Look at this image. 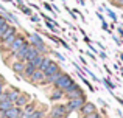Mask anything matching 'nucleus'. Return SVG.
<instances>
[{
	"instance_id": "79ce46f5",
	"label": "nucleus",
	"mask_w": 123,
	"mask_h": 118,
	"mask_svg": "<svg viewBox=\"0 0 123 118\" xmlns=\"http://www.w3.org/2000/svg\"><path fill=\"white\" fill-rule=\"evenodd\" d=\"M103 68L106 70V73H108L109 76H112V72H111V68H109V65H105V67H103Z\"/></svg>"
},
{
	"instance_id": "603ef678",
	"label": "nucleus",
	"mask_w": 123,
	"mask_h": 118,
	"mask_svg": "<svg viewBox=\"0 0 123 118\" xmlns=\"http://www.w3.org/2000/svg\"><path fill=\"white\" fill-rule=\"evenodd\" d=\"M122 78H123V72H122Z\"/></svg>"
},
{
	"instance_id": "f8f14e48",
	"label": "nucleus",
	"mask_w": 123,
	"mask_h": 118,
	"mask_svg": "<svg viewBox=\"0 0 123 118\" xmlns=\"http://www.w3.org/2000/svg\"><path fill=\"white\" fill-rule=\"evenodd\" d=\"M28 45H30V42H27L25 45H22L12 56H14L17 61H22V62H25V56H27V51H28Z\"/></svg>"
},
{
	"instance_id": "c756f323",
	"label": "nucleus",
	"mask_w": 123,
	"mask_h": 118,
	"mask_svg": "<svg viewBox=\"0 0 123 118\" xmlns=\"http://www.w3.org/2000/svg\"><path fill=\"white\" fill-rule=\"evenodd\" d=\"M39 20H41V16L39 14H31L30 16V22H33V23H37Z\"/></svg>"
},
{
	"instance_id": "58836bf2",
	"label": "nucleus",
	"mask_w": 123,
	"mask_h": 118,
	"mask_svg": "<svg viewBox=\"0 0 123 118\" xmlns=\"http://www.w3.org/2000/svg\"><path fill=\"white\" fill-rule=\"evenodd\" d=\"M97 103H98V104H101L103 107H108V103H106L105 100H101V98H98V100H97Z\"/></svg>"
},
{
	"instance_id": "49530a36",
	"label": "nucleus",
	"mask_w": 123,
	"mask_h": 118,
	"mask_svg": "<svg viewBox=\"0 0 123 118\" xmlns=\"http://www.w3.org/2000/svg\"><path fill=\"white\" fill-rule=\"evenodd\" d=\"M76 2H78L81 6H86V0H76Z\"/></svg>"
},
{
	"instance_id": "473e14b6",
	"label": "nucleus",
	"mask_w": 123,
	"mask_h": 118,
	"mask_svg": "<svg viewBox=\"0 0 123 118\" xmlns=\"http://www.w3.org/2000/svg\"><path fill=\"white\" fill-rule=\"evenodd\" d=\"M112 39H114V42L117 44V45H123V40L120 39L118 36H115V34H112Z\"/></svg>"
},
{
	"instance_id": "f03ea898",
	"label": "nucleus",
	"mask_w": 123,
	"mask_h": 118,
	"mask_svg": "<svg viewBox=\"0 0 123 118\" xmlns=\"http://www.w3.org/2000/svg\"><path fill=\"white\" fill-rule=\"evenodd\" d=\"M64 96H66L67 100H73V98H83V96H86V95H84V90L78 85V82L73 81L72 85L64 92Z\"/></svg>"
},
{
	"instance_id": "e433bc0d",
	"label": "nucleus",
	"mask_w": 123,
	"mask_h": 118,
	"mask_svg": "<svg viewBox=\"0 0 123 118\" xmlns=\"http://www.w3.org/2000/svg\"><path fill=\"white\" fill-rule=\"evenodd\" d=\"M117 33H118V37L123 40V25H120V27L117 28Z\"/></svg>"
},
{
	"instance_id": "aec40b11",
	"label": "nucleus",
	"mask_w": 123,
	"mask_h": 118,
	"mask_svg": "<svg viewBox=\"0 0 123 118\" xmlns=\"http://www.w3.org/2000/svg\"><path fill=\"white\" fill-rule=\"evenodd\" d=\"M34 70H36V68H34V65H33V64H31V62H25L24 78H25V79H28V78H30V76H31V75H33V73H34Z\"/></svg>"
},
{
	"instance_id": "a18cd8bd",
	"label": "nucleus",
	"mask_w": 123,
	"mask_h": 118,
	"mask_svg": "<svg viewBox=\"0 0 123 118\" xmlns=\"http://www.w3.org/2000/svg\"><path fill=\"white\" fill-rule=\"evenodd\" d=\"M83 39H84V42H86V44H90V42H92V40H90L87 36H83Z\"/></svg>"
},
{
	"instance_id": "6ab92c4d",
	"label": "nucleus",
	"mask_w": 123,
	"mask_h": 118,
	"mask_svg": "<svg viewBox=\"0 0 123 118\" xmlns=\"http://www.w3.org/2000/svg\"><path fill=\"white\" fill-rule=\"evenodd\" d=\"M14 106V103H12L11 100H8V98H5V100H0V112H6L8 109H11V107Z\"/></svg>"
},
{
	"instance_id": "ddd939ff",
	"label": "nucleus",
	"mask_w": 123,
	"mask_h": 118,
	"mask_svg": "<svg viewBox=\"0 0 123 118\" xmlns=\"http://www.w3.org/2000/svg\"><path fill=\"white\" fill-rule=\"evenodd\" d=\"M81 113L84 117L86 115H89V113H93V112H97V106H95V103H90V101H86V103L83 104V107L81 109Z\"/></svg>"
},
{
	"instance_id": "864d4df0",
	"label": "nucleus",
	"mask_w": 123,
	"mask_h": 118,
	"mask_svg": "<svg viewBox=\"0 0 123 118\" xmlns=\"http://www.w3.org/2000/svg\"><path fill=\"white\" fill-rule=\"evenodd\" d=\"M90 2H95V0H90Z\"/></svg>"
},
{
	"instance_id": "2eb2a0df",
	"label": "nucleus",
	"mask_w": 123,
	"mask_h": 118,
	"mask_svg": "<svg viewBox=\"0 0 123 118\" xmlns=\"http://www.w3.org/2000/svg\"><path fill=\"white\" fill-rule=\"evenodd\" d=\"M39 55H41V53L36 50V47H34V45H31V44H30V45H28L27 56H25V62H30V61H33L34 58H36V56H39Z\"/></svg>"
},
{
	"instance_id": "393cba45",
	"label": "nucleus",
	"mask_w": 123,
	"mask_h": 118,
	"mask_svg": "<svg viewBox=\"0 0 123 118\" xmlns=\"http://www.w3.org/2000/svg\"><path fill=\"white\" fill-rule=\"evenodd\" d=\"M44 117H45V112H44V110L36 109L33 113H30V115H28L27 118H44Z\"/></svg>"
},
{
	"instance_id": "9d476101",
	"label": "nucleus",
	"mask_w": 123,
	"mask_h": 118,
	"mask_svg": "<svg viewBox=\"0 0 123 118\" xmlns=\"http://www.w3.org/2000/svg\"><path fill=\"white\" fill-rule=\"evenodd\" d=\"M27 103H30V95L25 93V92H20V95H19V96L16 98V101H14V106L22 109Z\"/></svg>"
},
{
	"instance_id": "4c0bfd02",
	"label": "nucleus",
	"mask_w": 123,
	"mask_h": 118,
	"mask_svg": "<svg viewBox=\"0 0 123 118\" xmlns=\"http://www.w3.org/2000/svg\"><path fill=\"white\" fill-rule=\"evenodd\" d=\"M86 56H89L92 61H97V55H93L92 51H86Z\"/></svg>"
},
{
	"instance_id": "cd10ccee",
	"label": "nucleus",
	"mask_w": 123,
	"mask_h": 118,
	"mask_svg": "<svg viewBox=\"0 0 123 118\" xmlns=\"http://www.w3.org/2000/svg\"><path fill=\"white\" fill-rule=\"evenodd\" d=\"M42 6H44V8L47 9L48 12H51V14L55 16V9H53V5H51V3H48V2H44V3H42Z\"/></svg>"
},
{
	"instance_id": "72a5a7b5",
	"label": "nucleus",
	"mask_w": 123,
	"mask_h": 118,
	"mask_svg": "<svg viewBox=\"0 0 123 118\" xmlns=\"http://www.w3.org/2000/svg\"><path fill=\"white\" fill-rule=\"evenodd\" d=\"M97 56H100V58H101L103 61H106V59H108V53H106V51H103V50H100Z\"/></svg>"
},
{
	"instance_id": "a19ab883",
	"label": "nucleus",
	"mask_w": 123,
	"mask_h": 118,
	"mask_svg": "<svg viewBox=\"0 0 123 118\" xmlns=\"http://www.w3.org/2000/svg\"><path fill=\"white\" fill-rule=\"evenodd\" d=\"M97 45H98V48L100 50H103V51H106V45L103 42H97Z\"/></svg>"
},
{
	"instance_id": "9b49d317",
	"label": "nucleus",
	"mask_w": 123,
	"mask_h": 118,
	"mask_svg": "<svg viewBox=\"0 0 123 118\" xmlns=\"http://www.w3.org/2000/svg\"><path fill=\"white\" fill-rule=\"evenodd\" d=\"M0 11H2V16H3V19H5L8 23H14V25H19V20H17V17H16L12 12H9V11H6L3 6H0Z\"/></svg>"
},
{
	"instance_id": "09e8293b",
	"label": "nucleus",
	"mask_w": 123,
	"mask_h": 118,
	"mask_svg": "<svg viewBox=\"0 0 123 118\" xmlns=\"http://www.w3.org/2000/svg\"><path fill=\"white\" fill-rule=\"evenodd\" d=\"M117 56L120 58V61H122V64H123V53H117Z\"/></svg>"
},
{
	"instance_id": "2f4dec72",
	"label": "nucleus",
	"mask_w": 123,
	"mask_h": 118,
	"mask_svg": "<svg viewBox=\"0 0 123 118\" xmlns=\"http://www.w3.org/2000/svg\"><path fill=\"white\" fill-rule=\"evenodd\" d=\"M83 82H84V85H87V87H89V90H90V92H93V85L90 84V81H89V79H87V78H84V79H83Z\"/></svg>"
},
{
	"instance_id": "f257e3e1",
	"label": "nucleus",
	"mask_w": 123,
	"mask_h": 118,
	"mask_svg": "<svg viewBox=\"0 0 123 118\" xmlns=\"http://www.w3.org/2000/svg\"><path fill=\"white\" fill-rule=\"evenodd\" d=\"M73 81H75V79H73L72 76L69 75V73H64V72H62V73L59 75V78L55 81V84H53V85H55L56 89H61V90L66 92L67 89L72 85V82H73Z\"/></svg>"
},
{
	"instance_id": "412c9836",
	"label": "nucleus",
	"mask_w": 123,
	"mask_h": 118,
	"mask_svg": "<svg viewBox=\"0 0 123 118\" xmlns=\"http://www.w3.org/2000/svg\"><path fill=\"white\" fill-rule=\"evenodd\" d=\"M61 98H64V90L55 87V90L51 92V95H50V100H51V101H59Z\"/></svg>"
},
{
	"instance_id": "ea45409f",
	"label": "nucleus",
	"mask_w": 123,
	"mask_h": 118,
	"mask_svg": "<svg viewBox=\"0 0 123 118\" xmlns=\"http://www.w3.org/2000/svg\"><path fill=\"white\" fill-rule=\"evenodd\" d=\"M53 55H55V56H56V58H58V59H59V61H66V58H64V56H62V55H61V53H56V51H53Z\"/></svg>"
},
{
	"instance_id": "dca6fc26",
	"label": "nucleus",
	"mask_w": 123,
	"mask_h": 118,
	"mask_svg": "<svg viewBox=\"0 0 123 118\" xmlns=\"http://www.w3.org/2000/svg\"><path fill=\"white\" fill-rule=\"evenodd\" d=\"M34 110H36V104L31 103V101H30V103H27L24 106V110H22V118H27L30 113H33Z\"/></svg>"
},
{
	"instance_id": "c9c22d12",
	"label": "nucleus",
	"mask_w": 123,
	"mask_h": 118,
	"mask_svg": "<svg viewBox=\"0 0 123 118\" xmlns=\"http://www.w3.org/2000/svg\"><path fill=\"white\" fill-rule=\"evenodd\" d=\"M87 47H89V48H90V51H92V53H93V55H98V50H97V48H95V47H93V45H92V42H90V44H87Z\"/></svg>"
},
{
	"instance_id": "bb28decb",
	"label": "nucleus",
	"mask_w": 123,
	"mask_h": 118,
	"mask_svg": "<svg viewBox=\"0 0 123 118\" xmlns=\"http://www.w3.org/2000/svg\"><path fill=\"white\" fill-rule=\"evenodd\" d=\"M44 56H45V55H39V56H36V58H34L33 61H30V62L34 65V68H39V65H41L42 59H44Z\"/></svg>"
},
{
	"instance_id": "5fc2aeb1",
	"label": "nucleus",
	"mask_w": 123,
	"mask_h": 118,
	"mask_svg": "<svg viewBox=\"0 0 123 118\" xmlns=\"http://www.w3.org/2000/svg\"><path fill=\"white\" fill-rule=\"evenodd\" d=\"M62 2H66V0H62Z\"/></svg>"
},
{
	"instance_id": "a878e982",
	"label": "nucleus",
	"mask_w": 123,
	"mask_h": 118,
	"mask_svg": "<svg viewBox=\"0 0 123 118\" xmlns=\"http://www.w3.org/2000/svg\"><path fill=\"white\" fill-rule=\"evenodd\" d=\"M50 62H51V58L45 55L44 59H42V62H41V65H39V70H45V68H47V65H48Z\"/></svg>"
},
{
	"instance_id": "7ed1b4c3",
	"label": "nucleus",
	"mask_w": 123,
	"mask_h": 118,
	"mask_svg": "<svg viewBox=\"0 0 123 118\" xmlns=\"http://www.w3.org/2000/svg\"><path fill=\"white\" fill-rule=\"evenodd\" d=\"M69 115L66 104H55L50 110V118H66Z\"/></svg>"
},
{
	"instance_id": "20e7f679",
	"label": "nucleus",
	"mask_w": 123,
	"mask_h": 118,
	"mask_svg": "<svg viewBox=\"0 0 123 118\" xmlns=\"http://www.w3.org/2000/svg\"><path fill=\"white\" fill-rule=\"evenodd\" d=\"M86 96H83V98H73V100H69V103L66 104L67 106V110H69V113L70 112H75V110H80L83 107V104L86 103Z\"/></svg>"
},
{
	"instance_id": "c85d7f7f",
	"label": "nucleus",
	"mask_w": 123,
	"mask_h": 118,
	"mask_svg": "<svg viewBox=\"0 0 123 118\" xmlns=\"http://www.w3.org/2000/svg\"><path fill=\"white\" fill-rule=\"evenodd\" d=\"M20 11H22V12H24V14H25V16H28V17H30V16H31V14H33V9H31V8H30V6H27V5H25V6H24V8H22V9H20Z\"/></svg>"
},
{
	"instance_id": "4468645a",
	"label": "nucleus",
	"mask_w": 123,
	"mask_h": 118,
	"mask_svg": "<svg viewBox=\"0 0 123 118\" xmlns=\"http://www.w3.org/2000/svg\"><path fill=\"white\" fill-rule=\"evenodd\" d=\"M59 70H61L59 64H58V62H55V61H51V62L47 65V68H45V70H42V72H44V75H45V76H48V75H53V73L59 72Z\"/></svg>"
},
{
	"instance_id": "423d86ee",
	"label": "nucleus",
	"mask_w": 123,
	"mask_h": 118,
	"mask_svg": "<svg viewBox=\"0 0 123 118\" xmlns=\"http://www.w3.org/2000/svg\"><path fill=\"white\" fill-rule=\"evenodd\" d=\"M27 81L30 82V84H44V82H45V75H44L42 70L36 68V70H34V73L27 79Z\"/></svg>"
},
{
	"instance_id": "5701e85b",
	"label": "nucleus",
	"mask_w": 123,
	"mask_h": 118,
	"mask_svg": "<svg viewBox=\"0 0 123 118\" xmlns=\"http://www.w3.org/2000/svg\"><path fill=\"white\" fill-rule=\"evenodd\" d=\"M14 33H17V30H16V27H12V25H9L8 27V30L5 31V33L0 36V40H3V39H6V37H9L11 34H14Z\"/></svg>"
},
{
	"instance_id": "4be33fe9",
	"label": "nucleus",
	"mask_w": 123,
	"mask_h": 118,
	"mask_svg": "<svg viewBox=\"0 0 123 118\" xmlns=\"http://www.w3.org/2000/svg\"><path fill=\"white\" fill-rule=\"evenodd\" d=\"M61 73H62V70H59V72L53 73V75L45 76V82H44V84H51V85H53V84H55V81H56V79L59 78V75H61Z\"/></svg>"
},
{
	"instance_id": "1a4fd4ad",
	"label": "nucleus",
	"mask_w": 123,
	"mask_h": 118,
	"mask_svg": "<svg viewBox=\"0 0 123 118\" xmlns=\"http://www.w3.org/2000/svg\"><path fill=\"white\" fill-rule=\"evenodd\" d=\"M11 70L16 73L17 76H22L24 78V70H25V62H22V61H17L16 59L14 62L11 64Z\"/></svg>"
},
{
	"instance_id": "a211bd4d",
	"label": "nucleus",
	"mask_w": 123,
	"mask_h": 118,
	"mask_svg": "<svg viewBox=\"0 0 123 118\" xmlns=\"http://www.w3.org/2000/svg\"><path fill=\"white\" fill-rule=\"evenodd\" d=\"M101 82L105 84V87L108 89V90L111 92V93H112V92L115 90V89H117V84H115V82H112L111 76H108V78H103V79H101Z\"/></svg>"
},
{
	"instance_id": "de8ad7c7",
	"label": "nucleus",
	"mask_w": 123,
	"mask_h": 118,
	"mask_svg": "<svg viewBox=\"0 0 123 118\" xmlns=\"http://www.w3.org/2000/svg\"><path fill=\"white\" fill-rule=\"evenodd\" d=\"M3 90H5V84H0V93H3Z\"/></svg>"
},
{
	"instance_id": "37998d69",
	"label": "nucleus",
	"mask_w": 123,
	"mask_h": 118,
	"mask_svg": "<svg viewBox=\"0 0 123 118\" xmlns=\"http://www.w3.org/2000/svg\"><path fill=\"white\" fill-rule=\"evenodd\" d=\"M97 17H98V19H100L101 22H105V20H106V19H105V16H103L101 12H97Z\"/></svg>"
},
{
	"instance_id": "c03bdc74",
	"label": "nucleus",
	"mask_w": 123,
	"mask_h": 118,
	"mask_svg": "<svg viewBox=\"0 0 123 118\" xmlns=\"http://www.w3.org/2000/svg\"><path fill=\"white\" fill-rule=\"evenodd\" d=\"M78 59L81 61V64H83V65H86V64H87V62H86V59H84V56H78Z\"/></svg>"
},
{
	"instance_id": "39448f33",
	"label": "nucleus",
	"mask_w": 123,
	"mask_h": 118,
	"mask_svg": "<svg viewBox=\"0 0 123 118\" xmlns=\"http://www.w3.org/2000/svg\"><path fill=\"white\" fill-rule=\"evenodd\" d=\"M27 42H28V40L25 39V37L22 36V34H17V36H16V39H14V42H12L11 45H9V48H8V53H11V55H14V53L17 51V50L20 48L22 45H25Z\"/></svg>"
},
{
	"instance_id": "8fccbe9b",
	"label": "nucleus",
	"mask_w": 123,
	"mask_h": 118,
	"mask_svg": "<svg viewBox=\"0 0 123 118\" xmlns=\"http://www.w3.org/2000/svg\"><path fill=\"white\" fill-rule=\"evenodd\" d=\"M0 84H5V78H3L2 75H0Z\"/></svg>"
},
{
	"instance_id": "7c9ffc66",
	"label": "nucleus",
	"mask_w": 123,
	"mask_h": 118,
	"mask_svg": "<svg viewBox=\"0 0 123 118\" xmlns=\"http://www.w3.org/2000/svg\"><path fill=\"white\" fill-rule=\"evenodd\" d=\"M109 2L114 6H117V8H123V0H109Z\"/></svg>"
},
{
	"instance_id": "3c124183",
	"label": "nucleus",
	"mask_w": 123,
	"mask_h": 118,
	"mask_svg": "<svg viewBox=\"0 0 123 118\" xmlns=\"http://www.w3.org/2000/svg\"><path fill=\"white\" fill-rule=\"evenodd\" d=\"M0 118H5V117H3V115H0Z\"/></svg>"
},
{
	"instance_id": "6e6552de",
	"label": "nucleus",
	"mask_w": 123,
	"mask_h": 118,
	"mask_svg": "<svg viewBox=\"0 0 123 118\" xmlns=\"http://www.w3.org/2000/svg\"><path fill=\"white\" fill-rule=\"evenodd\" d=\"M27 37H28V42H30L31 45H34V47L44 44V39H42V36L39 33H27Z\"/></svg>"
},
{
	"instance_id": "0eeeda50",
	"label": "nucleus",
	"mask_w": 123,
	"mask_h": 118,
	"mask_svg": "<svg viewBox=\"0 0 123 118\" xmlns=\"http://www.w3.org/2000/svg\"><path fill=\"white\" fill-rule=\"evenodd\" d=\"M2 115L5 118H22V109H20V107L12 106L11 109H8L6 112H3Z\"/></svg>"
},
{
	"instance_id": "b1692460",
	"label": "nucleus",
	"mask_w": 123,
	"mask_h": 118,
	"mask_svg": "<svg viewBox=\"0 0 123 118\" xmlns=\"http://www.w3.org/2000/svg\"><path fill=\"white\" fill-rule=\"evenodd\" d=\"M105 12L108 14V17L111 19V20L114 22V23H117V22H118V17H117V14H115V12L112 11V9H109V8H108L106 5H105Z\"/></svg>"
},
{
	"instance_id": "f704fd0d",
	"label": "nucleus",
	"mask_w": 123,
	"mask_h": 118,
	"mask_svg": "<svg viewBox=\"0 0 123 118\" xmlns=\"http://www.w3.org/2000/svg\"><path fill=\"white\" fill-rule=\"evenodd\" d=\"M84 118H101V115H100L98 112H93V113H89V115H86Z\"/></svg>"
},
{
	"instance_id": "f3484780",
	"label": "nucleus",
	"mask_w": 123,
	"mask_h": 118,
	"mask_svg": "<svg viewBox=\"0 0 123 118\" xmlns=\"http://www.w3.org/2000/svg\"><path fill=\"white\" fill-rule=\"evenodd\" d=\"M5 92H6V95H8V100H11L12 103H14L16 98L20 95V90H19L17 87H9L8 90H5Z\"/></svg>"
}]
</instances>
